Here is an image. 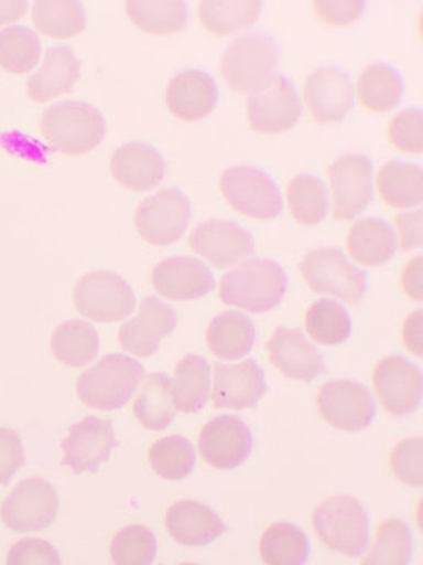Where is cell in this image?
Wrapping results in <instances>:
<instances>
[{
  "label": "cell",
  "instance_id": "45",
  "mask_svg": "<svg viewBox=\"0 0 423 565\" xmlns=\"http://www.w3.org/2000/svg\"><path fill=\"white\" fill-rule=\"evenodd\" d=\"M423 440L422 437L406 438L393 448L391 467L393 473L404 484H423Z\"/></svg>",
  "mask_w": 423,
  "mask_h": 565
},
{
  "label": "cell",
  "instance_id": "11",
  "mask_svg": "<svg viewBox=\"0 0 423 565\" xmlns=\"http://www.w3.org/2000/svg\"><path fill=\"white\" fill-rule=\"evenodd\" d=\"M248 121L254 131H289L302 117L299 93L288 77L276 74L252 93L247 103Z\"/></svg>",
  "mask_w": 423,
  "mask_h": 565
},
{
  "label": "cell",
  "instance_id": "22",
  "mask_svg": "<svg viewBox=\"0 0 423 565\" xmlns=\"http://www.w3.org/2000/svg\"><path fill=\"white\" fill-rule=\"evenodd\" d=\"M155 291L170 300H196L215 288L214 274L206 264L188 256L163 259L152 270Z\"/></svg>",
  "mask_w": 423,
  "mask_h": 565
},
{
  "label": "cell",
  "instance_id": "26",
  "mask_svg": "<svg viewBox=\"0 0 423 565\" xmlns=\"http://www.w3.org/2000/svg\"><path fill=\"white\" fill-rule=\"evenodd\" d=\"M80 77V62L69 47H51L44 55L43 65L28 81L32 102L43 104L73 90Z\"/></svg>",
  "mask_w": 423,
  "mask_h": 565
},
{
  "label": "cell",
  "instance_id": "8",
  "mask_svg": "<svg viewBox=\"0 0 423 565\" xmlns=\"http://www.w3.org/2000/svg\"><path fill=\"white\" fill-rule=\"evenodd\" d=\"M221 192L234 210L258 221H273L282 212L276 182L254 167L240 166L223 172Z\"/></svg>",
  "mask_w": 423,
  "mask_h": 565
},
{
  "label": "cell",
  "instance_id": "49",
  "mask_svg": "<svg viewBox=\"0 0 423 565\" xmlns=\"http://www.w3.org/2000/svg\"><path fill=\"white\" fill-rule=\"evenodd\" d=\"M422 210L397 215L395 225L400 232V250L410 252L413 248H422Z\"/></svg>",
  "mask_w": 423,
  "mask_h": 565
},
{
  "label": "cell",
  "instance_id": "27",
  "mask_svg": "<svg viewBox=\"0 0 423 565\" xmlns=\"http://www.w3.org/2000/svg\"><path fill=\"white\" fill-rule=\"evenodd\" d=\"M347 245L356 263L367 267L383 266L395 255V233L383 218H361L351 226Z\"/></svg>",
  "mask_w": 423,
  "mask_h": 565
},
{
  "label": "cell",
  "instance_id": "48",
  "mask_svg": "<svg viewBox=\"0 0 423 565\" xmlns=\"http://www.w3.org/2000/svg\"><path fill=\"white\" fill-rule=\"evenodd\" d=\"M315 13L322 21L328 24L343 28V25L352 24L361 18L367 3L364 0H317L313 3Z\"/></svg>",
  "mask_w": 423,
  "mask_h": 565
},
{
  "label": "cell",
  "instance_id": "12",
  "mask_svg": "<svg viewBox=\"0 0 423 565\" xmlns=\"http://www.w3.org/2000/svg\"><path fill=\"white\" fill-rule=\"evenodd\" d=\"M372 174V161L362 154H344L329 166L336 221H351L369 206L373 196Z\"/></svg>",
  "mask_w": 423,
  "mask_h": 565
},
{
  "label": "cell",
  "instance_id": "3",
  "mask_svg": "<svg viewBox=\"0 0 423 565\" xmlns=\"http://www.w3.org/2000/svg\"><path fill=\"white\" fill-rule=\"evenodd\" d=\"M101 111L85 103L66 102L51 106L41 118V132L52 150L66 156L87 154L106 137Z\"/></svg>",
  "mask_w": 423,
  "mask_h": 565
},
{
  "label": "cell",
  "instance_id": "34",
  "mask_svg": "<svg viewBox=\"0 0 423 565\" xmlns=\"http://www.w3.org/2000/svg\"><path fill=\"white\" fill-rule=\"evenodd\" d=\"M404 82L402 74L386 63H373L362 71L358 79L359 102L367 109L383 114L402 102Z\"/></svg>",
  "mask_w": 423,
  "mask_h": 565
},
{
  "label": "cell",
  "instance_id": "47",
  "mask_svg": "<svg viewBox=\"0 0 423 565\" xmlns=\"http://www.w3.org/2000/svg\"><path fill=\"white\" fill-rule=\"evenodd\" d=\"M24 465V445L20 435L0 427V486H9Z\"/></svg>",
  "mask_w": 423,
  "mask_h": 565
},
{
  "label": "cell",
  "instance_id": "46",
  "mask_svg": "<svg viewBox=\"0 0 423 565\" xmlns=\"http://www.w3.org/2000/svg\"><path fill=\"white\" fill-rule=\"evenodd\" d=\"M10 565H61L57 550L43 539H24L11 546Z\"/></svg>",
  "mask_w": 423,
  "mask_h": 565
},
{
  "label": "cell",
  "instance_id": "5",
  "mask_svg": "<svg viewBox=\"0 0 423 565\" xmlns=\"http://www.w3.org/2000/svg\"><path fill=\"white\" fill-rule=\"evenodd\" d=\"M280 62V47L273 36L261 32L245 33L226 50L221 76L234 92L254 93L270 79Z\"/></svg>",
  "mask_w": 423,
  "mask_h": 565
},
{
  "label": "cell",
  "instance_id": "36",
  "mask_svg": "<svg viewBox=\"0 0 423 565\" xmlns=\"http://www.w3.org/2000/svg\"><path fill=\"white\" fill-rule=\"evenodd\" d=\"M32 20L39 32L55 40L79 35L87 25L84 7L74 0H40L33 6Z\"/></svg>",
  "mask_w": 423,
  "mask_h": 565
},
{
  "label": "cell",
  "instance_id": "32",
  "mask_svg": "<svg viewBox=\"0 0 423 565\" xmlns=\"http://www.w3.org/2000/svg\"><path fill=\"white\" fill-rule=\"evenodd\" d=\"M377 185L381 199L389 206L406 210V207L422 204V167L402 161H389L378 172Z\"/></svg>",
  "mask_w": 423,
  "mask_h": 565
},
{
  "label": "cell",
  "instance_id": "29",
  "mask_svg": "<svg viewBox=\"0 0 423 565\" xmlns=\"http://www.w3.org/2000/svg\"><path fill=\"white\" fill-rule=\"evenodd\" d=\"M210 366L204 356H184L174 370L173 404L182 414H198L210 396Z\"/></svg>",
  "mask_w": 423,
  "mask_h": 565
},
{
  "label": "cell",
  "instance_id": "41",
  "mask_svg": "<svg viewBox=\"0 0 423 565\" xmlns=\"http://www.w3.org/2000/svg\"><path fill=\"white\" fill-rule=\"evenodd\" d=\"M152 470L166 481H181L195 470L196 452L187 438L170 435L155 441L150 449Z\"/></svg>",
  "mask_w": 423,
  "mask_h": 565
},
{
  "label": "cell",
  "instance_id": "17",
  "mask_svg": "<svg viewBox=\"0 0 423 565\" xmlns=\"http://www.w3.org/2000/svg\"><path fill=\"white\" fill-rule=\"evenodd\" d=\"M188 241L193 250L220 269L243 262L256 252L251 233L229 221L199 223L191 233Z\"/></svg>",
  "mask_w": 423,
  "mask_h": 565
},
{
  "label": "cell",
  "instance_id": "19",
  "mask_svg": "<svg viewBox=\"0 0 423 565\" xmlns=\"http://www.w3.org/2000/svg\"><path fill=\"white\" fill-rule=\"evenodd\" d=\"M214 405L215 408L245 411L259 404L267 393L265 374L254 360H245L239 364L214 366Z\"/></svg>",
  "mask_w": 423,
  "mask_h": 565
},
{
  "label": "cell",
  "instance_id": "7",
  "mask_svg": "<svg viewBox=\"0 0 423 565\" xmlns=\"http://www.w3.org/2000/svg\"><path fill=\"white\" fill-rule=\"evenodd\" d=\"M73 299L79 313L96 322L122 321L137 307L129 282L110 270H96L82 277Z\"/></svg>",
  "mask_w": 423,
  "mask_h": 565
},
{
  "label": "cell",
  "instance_id": "28",
  "mask_svg": "<svg viewBox=\"0 0 423 565\" xmlns=\"http://www.w3.org/2000/svg\"><path fill=\"white\" fill-rule=\"evenodd\" d=\"M206 341L209 351L218 359H243L254 348L256 327L247 315L226 311L210 322Z\"/></svg>",
  "mask_w": 423,
  "mask_h": 565
},
{
  "label": "cell",
  "instance_id": "30",
  "mask_svg": "<svg viewBox=\"0 0 423 565\" xmlns=\"http://www.w3.org/2000/svg\"><path fill=\"white\" fill-rule=\"evenodd\" d=\"M124 7L129 20L152 35H173L187 25V3L182 0H129Z\"/></svg>",
  "mask_w": 423,
  "mask_h": 565
},
{
  "label": "cell",
  "instance_id": "39",
  "mask_svg": "<svg viewBox=\"0 0 423 565\" xmlns=\"http://www.w3.org/2000/svg\"><path fill=\"white\" fill-rule=\"evenodd\" d=\"M306 330L315 343L339 345L351 337L352 322L344 305L321 299L307 310Z\"/></svg>",
  "mask_w": 423,
  "mask_h": 565
},
{
  "label": "cell",
  "instance_id": "52",
  "mask_svg": "<svg viewBox=\"0 0 423 565\" xmlns=\"http://www.w3.org/2000/svg\"><path fill=\"white\" fill-rule=\"evenodd\" d=\"M28 11L24 0H0V25L21 20Z\"/></svg>",
  "mask_w": 423,
  "mask_h": 565
},
{
  "label": "cell",
  "instance_id": "25",
  "mask_svg": "<svg viewBox=\"0 0 423 565\" xmlns=\"http://www.w3.org/2000/svg\"><path fill=\"white\" fill-rule=\"evenodd\" d=\"M166 530L184 546H206L226 533V525L209 505L182 500L166 512Z\"/></svg>",
  "mask_w": 423,
  "mask_h": 565
},
{
  "label": "cell",
  "instance_id": "14",
  "mask_svg": "<svg viewBox=\"0 0 423 565\" xmlns=\"http://www.w3.org/2000/svg\"><path fill=\"white\" fill-rule=\"evenodd\" d=\"M317 403L325 422L345 433L367 429L377 415L372 393L351 381H333L323 385Z\"/></svg>",
  "mask_w": 423,
  "mask_h": 565
},
{
  "label": "cell",
  "instance_id": "13",
  "mask_svg": "<svg viewBox=\"0 0 423 565\" xmlns=\"http://www.w3.org/2000/svg\"><path fill=\"white\" fill-rule=\"evenodd\" d=\"M117 446L113 424L88 416L69 427L68 437L62 441V463L76 475L96 473L102 463L109 462Z\"/></svg>",
  "mask_w": 423,
  "mask_h": 565
},
{
  "label": "cell",
  "instance_id": "2",
  "mask_svg": "<svg viewBox=\"0 0 423 565\" xmlns=\"http://www.w3.org/2000/svg\"><path fill=\"white\" fill-rule=\"evenodd\" d=\"M144 377L143 364L131 356H104L77 381V396L96 411H120L131 401Z\"/></svg>",
  "mask_w": 423,
  "mask_h": 565
},
{
  "label": "cell",
  "instance_id": "37",
  "mask_svg": "<svg viewBox=\"0 0 423 565\" xmlns=\"http://www.w3.org/2000/svg\"><path fill=\"white\" fill-rule=\"evenodd\" d=\"M259 553L269 565H303L310 559L306 534L292 523H274L263 533Z\"/></svg>",
  "mask_w": 423,
  "mask_h": 565
},
{
  "label": "cell",
  "instance_id": "18",
  "mask_svg": "<svg viewBox=\"0 0 423 565\" xmlns=\"http://www.w3.org/2000/svg\"><path fill=\"white\" fill-rule=\"evenodd\" d=\"M177 326V316L170 305L150 296L140 302V313L122 323L118 343L126 352L148 359L159 351L163 338L170 337Z\"/></svg>",
  "mask_w": 423,
  "mask_h": 565
},
{
  "label": "cell",
  "instance_id": "1",
  "mask_svg": "<svg viewBox=\"0 0 423 565\" xmlns=\"http://www.w3.org/2000/svg\"><path fill=\"white\" fill-rule=\"evenodd\" d=\"M288 285V275L280 264L272 259H250L223 275L220 297L231 307L267 313L282 302Z\"/></svg>",
  "mask_w": 423,
  "mask_h": 565
},
{
  "label": "cell",
  "instance_id": "44",
  "mask_svg": "<svg viewBox=\"0 0 423 565\" xmlns=\"http://www.w3.org/2000/svg\"><path fill=\"white\" fill-rule=\"evenodd\" d=\"M389 137L397 150L419 154L423 150V115L421 109L399 111L389 126Z\"/></svg>",
  "mask_w": 423,
  "mask_h": 565
},
{
  "label": "cell",
  "instance_id": "9",
  "mask_svg": "<svg viewBox=\"0 0 423 565\" xmlns=\"http://www.w3.org/2000/svg\"><path fill=\"white\" fill-rule=\"evenodd\" d=\"M191 217L187 196L180 189H163L139 204L135 228L147 243L166 247L184 236Z\"/></svg>",
  "mask_w": 423,
  "mask_h": 565
},
{
  "label": "cell",
  "instance_id": "33",
  "mask_svg": "<svg viewBox=\"0 0 423 565\" xmlns=\"http://www.w3.org/2000/svg\"><path fill=\"white\" fill-rule=\"evenodd\" d=\"M51 349L55 359L66 366H87L98 356L99 334L90 322L73 319L54 330Z\"/></svg>",
  "mask_w": 423,
  "mask_h": 565
},
{
  "label": "cell",
  "instance_id": "21",
  "mask_svg": "<svg viewBox=\"0 0 423 565\" xmlns=\"http://www.w3.org/2000/svg\"><path fill=\"white\" fill-rule=\"evenodd\" d=\"M304 102L314 120L326 125L344 120L355 104L350 76L337 68H322L304 82Z\"/></svg>",
  "mask_w": 423,
  "mask_h": 565
},
{
  "label": "cell",
  "instance_id": "24",
  "mask_svg": "<svg viewBox=\"0 0 423 565\" xmlns=\"http://www.w3.org/2000/svg\"><path fill=\"white\" fill-rule=\"evenodd\" d=\"M111 174L124 188L135 192L151 191L165 177V161L154 147L139 141L122 145L111 156Z\"/></svg>",
  "mask_w": 423,
  "mask_h": 565
},
{
  "label": "cell",
  "instance_id": "40",
  "mask_svg": "<svg viewBox=\"0 0 423 565\" xmlns=\"http://www.w3.org/2000/svg\"><path fill=\"white\" fill-rule=\"evenodd\" d=\"M413 556V534L399 519L386 520L378 527L377 542L362 565H408Z\"/></svg>",
  "mask_w": 423,
  "mask_h": 565
},
{
  "label": "cell",
  "instance_id": "15",
  "mask_svg": "<svg viewBox=\"0 0 423 565\" xmlns=\"http://www.w3.org/2000/svg\"><path fill=\"white\" fill-rule=\"evenodd\" d=\"M251 451V429L237 416H217L199 434V452L217 470L229 471L242 467L250 459Z\"/></svg>",
  "mask_w": 423,
  "mask_h": 565
},
{
  "label": "cell",
  "instance_id": "50",
  "mask_svg": "<svg viewBox=\"0 0 423 565\" xmlns=\"http://www.w3.org/2000/svg\"><path fill=\"white\" fill-rule=\"evenodd\" d=\"M423 311L417 310L408 316L403 326V341L410 352L422 356L423 353Z\"/></svg>",
  "mask_w": 423,
  "mask_h": 565
},
{
  "label": "cell",
  "instance_id": "4",
  "mask_svg": "<svg viewBox=\"0 0 423 565\" xmlns=\"http://www.w3.org/2000/svg\"><path fill=\"white\" fill-rule=\"evenodd\" d=\"M314 530L333 552L361 557L369 546L370 523L366 509L348 494L334 497L314 512Z\"/></svg>",
  "mask_w": 423,
  "mask_h": 565
},
{
  "label": "cell",
  "instance_id": "51",
  "mask_svg": "<svg viewBox=\"0 0 423 565\" xmlns=\"http://www.w3.org/2000/svg\"><path fill=\"white\" fill-rule=\"evenodd\" d=\"M423 256H417L413 262L408 263V266L404 267V273L402 277V285L404 292L411 297V299L421 300L423 299L422 291V263Z\"/></svg>",
  "mask_w": 423,
  "mask_h": 565
},
{
  "label": "cell",
  "instance_id": "35",
  "mask_svg": "<svg viewBox=\"0 0 423 565\" xmlns=\"http://www.w3.org/2000/svg\"><path fill=\"white\" fill-rule=\"evenodd\" d=\"M261 10L259 0H206L199 6L198 14L207 31L226 36L250 28L259 20Z\"/></svg>",
  "mask_w": 423,
  "mask_h": 565
},
{
  "label": "cell",
  "instance_id": "38",
  "mask_svg": "<svg viewBox=\"0 0 423 565\" xmlns=\"http://www.w3.org/2000/svg\"><path fill=\"white\" fill-rule=\"evenodd\" d=\"M288 200L293 218L302 225H317L328 214V189L325 182L313 174L293 178L288 185Z\"/></svg>",
  "mask_w": 423,
  "mask_h": 565
},
{
  "label": "cell",
  "instance_id": "6",
  "mask_svg": "<svg viewBox=\"0 0 423 565\" xmlns=\"http://www.w3.org/2000/svg\"><path fill=\"white\" fill-rule=\"evenodd\" d=\"M300 270L314 292L329 294L350 305H358L366 296V270L352 266L339 248H318L307 253Z\"/></svg>",
  "mask_w": 423,
  "mask_h": 565
},
{
  "label": "cell",
  "instance_id": "42",
  "mask_svg": "<svg viewBox=\"0 0 423 565\" xmlns=\"http://www.w3.org/2000/svg\"><path fill=\"white\" fill-rule=\"evenodd\" d=\"M40 57L39 35L31 29L14 25L0 31V68L13 74L29 73Z\"/></svg>",
  "mask_w": 423,
  "mask_h": 565
},
{
  "label": "cell",
  "instance_id": "16",
  "mask_svg": "<svg viewBox=\"0 0 423 565\" xmlns=\"http://www.w3.org/2000/svg\"><path fill=\"white\" fill-rule=\"evenodd\" d=\"M373 385L386 411L391 415L413 414L422 403L421 370L400 355L386 356L373 371Z\"/></svg>",
  "mask_w": 423,
  "mask_h": 565
},
{
  "label": "cell",
  "instance_id": "31",
  "mask_svg": "<svg viewBox=\"0 0 423 565\" xmlns=\"http://www.w3.org/2000/svg\"><path fill=\"white\" fill-rule=\"evenodd\" d=\"M133 415L148 430H165L173 423L176 408L173 404L172 381L169 375L155 373L144 379L135 403Z\"/></svg>",
  "mask_w": 423,
  "mask_h": 565
},
{
  "label": "cell",
  "instance_id": "20",
  "mask_svg": "<svg viewBox=\"0 0 423 565\" xmlns=\"http://www.w3.org/2000/svg\"><path fill=\"white\" fill-rule=\"evenodd\" d=\"M267 349L273 366L292 381L310 384L326 373L322 353L306 340L300 329L278 327Z\"/></svg>",
  "mask_w": 423,
  "mask_h": 565
},
{
  "label": "cell",
  "instance_id": "23",
  "mask_svg": "<svg viewBox=\"0 0 423 565\" xmlns=\"http://www.w3.org/2000/svg\"><path fill=\"white\" fill-rule=\"evenodd\" d=\"M218 103L217 82L199 70L176 74L166 88V106L182 121L209 117Z\"/></svg>",
  "mask_w": 423,
  "mask_h": 565
},
{
  "label": "cell",
  "instance_id": "10",
  "mask_svg": "<svg viewBox=\"0 0 423 565\" xmlns=\"http://www.w3.org/2000/svg\"><path fill=\"white\" fill-rule=\"evenodd\" d=\"M61 498L50 482L25 479L6 498L0 508L2 522L17 533H36L55 522Z\"/></svg>",
  "mask_w": 423,
  "mask_h": 565
},
{
  "label": "cell",
  "instance_id": "43",
  "mask_svg": "<svg viewBox=\"0 0 423 565\" xmlns=\"http://www.w3.org/2000/svg\"><path fill=\"white\" fill-rule=\"evenodd\" d=\"M111 563L117 565H151L158 556V539L150 527H122L111 542Z\"/></svg>",
  "mask_w": 423,
  "mask_h": 565
}]
</instances>
